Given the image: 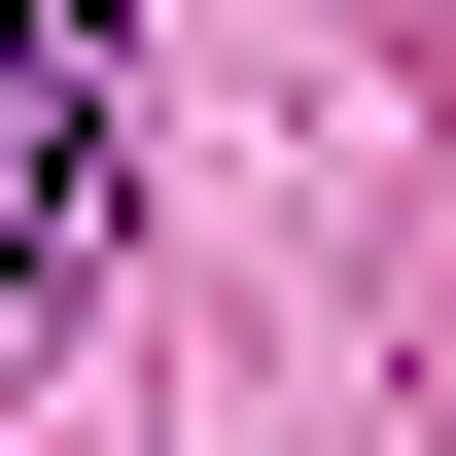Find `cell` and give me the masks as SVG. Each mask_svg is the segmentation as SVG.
<instances>
[{"label": "cell", "instance_id": "6da1fadb", "mask_svg": "<svg viewBox=\"0 0 456 456\" xmlns=\"http://www.w3.org/2000/svg\"><path fill=\"white\" fill-rule=\"evenodd\" d=\"M106 246V0H0V281Z\"/></svg>", "mask_w": 456, "mask_h": 456}]
</instances>
